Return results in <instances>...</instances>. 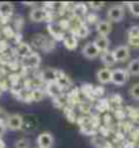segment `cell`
Returning a JSON list of instances; mask_svg holds the SVG:
<instances>
[{
    "mask_svg": "<svg viewBox=\"0 0 139 148\" xmlns=\"http://www.w3.org/2000/svg\"><path fill=\"white\" fill-rule=\"evenodd\" d=\"M38 148H39V147H38Z\"/></svg>",
    "mask_w": 139,
    "mask_h": 148,
    "instance_id": "ab89813d",
    "label": "cell"
},
{
    "mask_svg": "<svg viewBox=\"0 0 139 148\" xmlns=\"http://www.w3.org/2000/svg\"><path fill=\"white\" fill-rule=\"evenodd\" d=\"M89 8H92V10H95V11H97V10H101V8L104 7V3H99V1H91V3L88 4Z\"/></svg>",
    "mask_w": 139,
    "mask_h": 148,
    "instance_id": "4dcf8cb0",
    "label": "cell"
},
{
    "mask_svg": "<svg viewBox=\"0 0 139 148\" xmlns=\"http://www.w3.org/2000/svg\"><path fill=\"white\" fill-rule=\"evenodd\" d=\"M86 16H88V18H86V23H89V24H91V23H96V24L99 23L96 14H88Z\"/></svg>",
    "mask_w": 139,
    "mask_h": 148,
    "instance_id": "1f68e13d",
    "label": "cell"
},
{
    "mask_svg": "<svg viewBox=\"0 0 139 148\" xmlns=\"http://www.w3.org/2000/svg\"><path fill=\"white\" fill-rule=\"evenodd\" d=\"M58 78V70H54L51 67H46L45 70L41 73V79L46 84H50V82H57Z\"/></svg>",
    "mask_w": 139,
    "mask_h": 148,
    "instance_id": "4fadbf2b",
    "label": "cell"
},
{
    "mask_svg": "<svg viewBox=\"0 0 139 148\" xmlns=\"http://www.w3.org/2000/svg\"><path fill=\"white\" fill-rule=\"evenodd\" d=\"M104 88L103 86H95V89H93V94L96 96V97H99V96H103L104 94Z\"/></svg>",
    "mask_w": 139,
    "mask_h": 148,
    "instance_id": "d6a6232c",
    "label": "cell"
},
{
    "mask_svg": "<svg viewBox=\"0 0 139 148\" xmlns=\"http://www.w3.org/2000/svg\"><path fill=\"white\" fill-rule=\"evenodd\" d=\"M30 19L31 22H45V20H49V23L51 22V12L49 10H46L45 7H35L31 10L30 12Z\"/></svg>",
    "mask_w": 139,
    "mask_h": 148,
    "instance_id": "6da1fadb",
    "label": "cell"
},
{
    "mask_svg": "<svg viewBox=\"0 0 139 148\" xmlns=\"http://www.w3.org/2000/svg\"><path fill=\"white\" fill-rule=\"evenodd\" d=\"M1 32H3V34H6V36H7V38H14V36H15L14 30H12L10 26H4V27L1 28Z\"/></svg>",
    "mask_w": 139,
    "mask_h": 148,
    "instance_id": "f1b7e54d",
    "label": "cell"
},
{
    "mask_svg": "<svg viewBox=\"0 0 139 148\" xmlns=\"http://www.w3.org/2000/svg\"><path fill=\"white\" fill-rule=\"evenodd\" d=\"M6 128H7V124L3 123V121H0V137L4 136V133H6Z\"/></svg>",
    "mask_w": 139,
    "mask_h": 148,
    "instance_id": "d590c367",
    "label": "cell"
},
{
    "mask_svg": "<svg viewBox=\"0 0 139 148\" xmlns=\"http://www.w3.org/2000/svg\"><path fill=\"white\" fill-rule=\"evenodd\" d=\"M96 31L99 32V35L107 36L112 31L111 22L109 20H99V23L96 24Z\"/></svg>",
    "mask_w": 139,
    "mask_h": 148,
    "instance_id": "9a60e30c",
    "label": "cell"
},
{
    "mask_svg": "<svg viewBox=\"0 0 139 148\" xmlns=\"http://www.w3.org/2000/svg\"><path fill=\"white\" fill-rule=\"evenodd\" d=\"M14 53H15V55H18V57H20V58L23 59L24 57L30 55L31 53H34V51H33V49H31V45L24 43V42H20V43H18V45H16Z\"/></svg>",
    "mask_w": 139,
    "mask_h": 148,
    "instance_id": "8fae6325",
    "label": "cell"
},
{
    "mask_svg": "<svg viewBox=\"0 0 139 148\" xmlns=\"http://www.w3.org/2000/svg\"><path fill=\"white\" fill-rule=\"evenodd\" d=\"M47 31L57 40H64V38H65V30L62 28V26L58 22L51 20L50 23H47Z\"/></svg>",
    "mask_w": 139,
    "mask_h": 148,
    "instance_id": "7a4b0ae2",
    "label": "cell"
},
{
    "mask_svg": "<svg viewBox=\"0 0 139 148\" xmlns=\"http://www.w3.org/2000/svg\"><path fill=\"white\" fill-rule=\"evenodd\" d=\"M14 12V5L11 3H0V14L4 19L6 18H10Z\"/></svg>",
    "mask_w": 139,
    "mask_h": 148,
    "instance_id": "44dd1931",
    "label": "cell"
},
{
    "mask_svg": "<svg viewBox=\"0 0 139 148\" xmlns=\"http://www.w3.org/2000/svg\"><path fill=\"white\" fill-rule=\"evenodd\" d=\"M18 100L22 102H31L33 101V94H31V88H23L18 94Z\"/></svg>",
    "mask_w": 139,
    "mask_h": 148,
    "instance_id": "ffe728a7",
    "label": "cell"
},
{
    "mask_svg": "<svg viewBox=\"0 0 139 148\" xmlns=\"http://www.w3.org/2000/svg\"><path fill=\"white\" fill-rule=\"evenodd\" d=\"M64 46L68 49V50H74L78 45V40H77V36L69 32V34H65V38H64Z\"/></svg>",
    "mask_w": 139,
    "mask_h": 148,
    "instance_id": "ac0fdd59",
    "label": "cell"
},
{
    "mask_svg": "<svg viewBox=\"0 0 139 148\" xmlns=\"http://www.w3.org/2000/svg\"><path fill=\"white\" fill-rule=\"evenodd\" d=\"M37 144L39 148H51L54 144V137L50 132H42L37 137Z\"/></svg>",
    "mask_w": 139,
    "mask_h": 148,
    "instance_id": "8992f818",
    "label": "cell"
},
{
    "mask_svg": "<svg viewBox=\"0 0 139 148\" xmlns=\"http://www.w3.org/2000/svg\"><path fill=\"white\" fill-rule=\"evenodd\" d=\"M123 147L124 148H134V141H124Z\"/></svg>",
    "mask_w": 139,
    "mask_h": 148,
    "instance_id": "8d00e7d4",
    "label": "cell"
},
{
    "mask_svg": "<svg viewBox=\"0 0 139 148\" xmlns=\"http://www.w3.org/2000/svg\"><path fill=\"white\" fill-rule=\"evenodd\" d=\"M31 94H33V101H42L43 97H45V94H46V92H45L42 88L35 86V88L31 89Z\"/></svg>",
    "mask_w": 139,
    "mask_h": 148,
    "instance_id": "cb8c5ba5",
    "label": "cell"
},
{
    "mask_svg": "<svg viewBox=\"0 0 139 148\" xmlns=\"http://www.w3.org/2000/svg\"><path fill=\"white\" fill-rule=\"evenodd\" d=\"M96 78L100 84H108L112 82V70L108 67H103L96 73Z\"/></svg>",
    "mask_w": 139,
    "mask_h": 148,
    "instance_id": "5bb4252c",
    "label": "cell"
},
{
    "mask_svg": "<svg viewBox=\"0 0 139 148\" xmlns=\"http://www.w3.org/2000/svg\"><path fill=\"white\" fill-rule=\"evenodd\" d=\"M127 71L130 75H139V58L132 59L131 62L128 63Z\"/></svg>",
    "mask_w": 139,
    "mask_h": 148,
    "instance_id": "603a6c76",
    "label": "cell"
},
{
    "mask_svg": "<svg viewBox=\"0 0 139 148\" xmlns=\"http://www.w3.org/2000/svg\"><path fill=\"white\" fill-rule=\"evenodd\" d=\"M109 22H122L124 18V8L122 5H112L107 12Z\"/></svg>",
    "mask_w": 139,
    "mask_h": 148,
    "instance_id": "52a82bcc",
    "label": "cell"
},
{
    "mask_svg": "<svg viewBox=\"0 0 139 148\" xmlns=\"http://www.w3.org/2000/svg\"><path fill=\"white\" fill-rule=\"evenodd\" d=\"M8 117H10V114H7V112H6V110L0 108V121H3V123H7Z\"/></svg>",
    "mask_w": 139,
    "mask_h": 148,
    "instance_id": "e575fe53",
    "label": "cell"
},
{
    "mask_svg": "<svg viewBox=\"0 0 139 148\" xmlns=\"http://www.w3.org/2000/svg\"><path fill=\"white\" fill-rule=\"evenodd\" d=\"M113 55L116 58V62H124L130 57V49H128V46H124V45L118 46L113 50Z\"/></svg>",
    "mask_w": 139,
    "mask_h": 148,
    "instance_id": "9c48e42d",
    "label": "cell"
},
{
    "mask_svg": "<svg viewBox=\"0 0 139 148\" xmlns=\"http://www.w3.org/2000/svg\"><path fill=\"white\" fill-rule=\"evenodd\" d=\"M8 50V42L7 40H0V54H4Z\"/></svg>",
    "mask_w": 139,
    "mask_h": 148,
    "instance_id": "836d02e7",
    "label": "cell"
},
{
    "mask_svg": "<svg viewBox=\"0 0 139 148\" xmlns=\"http://www.w3.org/2000/svg\"><path fill=\"white\" fill-rule=\"evenodd\" d=\"M100 59L101 62H103V65L104 66H107L109 69L111 66H113L116 63V58L115 55H113V51H104V53H101L100 54Z\"/></svg>",
    "mask_w": 139,
    "mask_h": 148,
    "instance_id": "e0dca14e",
    "label": "cell"
},
{
    "mask_svg": "<svg viewBox=\"0 0 139 148\" xmlns=\"http://www.w3.org/2000/svg\"><path fill=\"white\" fill-rule=\"evenodd\" d=\"M128 40H139V26H132L128 30Z\"/></svg>",
    "mask_w": 139,
    "mask_h": 148,
    "instance_id": "484cf974",
    "label": "cell"
},
{
    "mask_svg": "<svg viewBox=\"0 0 139 148\" xmlns=\"http://www.w3.org/2000/svg\"><path fill=\"white\" fill-rule=\"evenodd\" d=\"M57 84L61 86L62 89H66V88H69L72 85V81H70L69 77H66L65 74L62 73V71H58V78H57Z\"/></svg>",
    "mask_w": 139,
    "mask_h": 148,
    "instance_id": "7402d4cb",
    "label": "cell"
},
{
    "mask_svg": "<svg viewBox=\"0 0 139 148\" xmlns=\"http://www.w3.org/2000/svg\"><path fill=\"white\" fill-rule=\"evenodd\" d=\"M128 8L134 16H139V1H134V3H128Z\"/></svg>",
    "mask_w": 139,
    "mask_h": 148,
    "instance_id": "83f0119b",
    "label": "cell"
},
{
    "mask_svg": "<svg viewBox=\"0 0 139 148\" xmlns=\"http://www.w3.org/2000/svg\"><path fill=\"white\" fill-rule=\"evenodd\" d=\"M130 96H131L134 100H139V82L138 84H134V85L130 88Z\"/></svg>",
    "mask_w": 139,
    "mask_h": 148,
    "instance_id": "4316f807",
    "label": "cell"
},
{
    "mask_svg": "<svg viewBox=\"0 0 139 148\" xmlns=\"http://www.w3.org/2000/svg\"><path fill=\"white\" fill-rule=\"evenodd\" d=\"M95 46L99 49L100 53H104V51H108V47H109V39L108 36H103V35H97L93 40Z\"/></svg>",
    "mask_w": 139,
    "mask_h": 148,
    "instance_id": "2e32d148",
    "label": "cell"
},
{
    "mask_svg": "<svg viewBox=\"0 0 139 148\" xmlns=\"http://www.w3.org/2000/svg\"><path fill=\"white\" fill-rule=\"evenodd\" d=\"M41 65V55L38 53H31L22 59V67L24 69H37Z\"/></svg>",
    "mask_w": 139,
    "mask_h": 148,
    "instance_id": "277c9868",
    "label": "cell"
},
{
    "mask_svg": "<svg viewBox=\"0 0 139 148\" xmlns=\"http://www.w3.org/2000/svg\"><path fill=\"white\" fill-rule=\"evenodd\" d=\"M6 124H7V128L11 129V131H19V129L23 128L24 120L20 114L15 113V114H10V117H8V120Z\"/></svg>",
    "mask_w": 139,
    "mask_h": 148,
    "instance_id": "5b68a950",
    "label": "cell"
},
{
    "mask_svg": "<svg viewBox=\"0 0 139 148\" xmlns=\"http://www.w3.org/2000/svg\"><path fill=\"white\" fill-rule=\"evenodd\" d=\"M100 54L101 53L99 51V49L95 46V43L93 42L86 43V45L82 47V55L88 59H95V58H97Z\"/></svg>",
    "mask_w": 139,
    "mask_h": 148,
    "instance_id": "ba28073f",
    "label": "cell"
},
{
    "mask_svg": "<svg viewBox=\"0 0 139 148\" xmlns=\"http://www.w3.org/2000/svg\"><path fill=\"white\" fill-rule=\"evenodd\" d=\"M0 62L3 65H8V66H14L15 63V58L10 55L8 53H4V54H0Z\"/></svg>",
    "mask_w": 139,
    "mask_h": 148,
    "instance_id": "d4e9b609",
    "label": "cell"
},
{
    "mask_svg": "<svg viewBox=\"0 0 139 148\" xmlns=\"http://www.w3.org/2000/svg\"><path fill=\"white\" fill-rule=\"evenodd\" d=\"M0 94H1V89H0Z\"/></svg>",
    "mask_w": 139,
    "mask_h": 148,
    "instance_id": "f35d334b",
    "label": "cell"
},
{
    "mask_svg": "<svg viewBox=\"0 0 139 148\" xmlns=\"http://www.w3.org/2000/svg\"><path fill=\"white\" fill-rule=\"evenodd\" d=\"M45 92H46V94L50 96L51 98H58L62 96L64 89L58 85L57 82H50V84H46V90H45Z\"/></svg>",
    "mask_w": 139,
    "mask_h": 148,
    "instance_id": "30bf717a",
    "label": "cell"
},
{
    "mask_svg": "<svg viewBox=\"0 0 139 148\" xmlns=\"http://www.w3.org/2000/svg\"><path fill=\"white\" fill-rule=\"evenodd\" d=\"M72 12H73L74 16L77 18H82V16L88 15V5L84 3H78V4H74L72 7Z\"/></svg>",
    "mask_w": 139,
    "mask_h": 148,
    "instance_id": "d6986e66",
    "label": "cell"
},
{
    "mask_svg": "<svg viewBox=\"0 0 139 148\" xmlns=\"http://www.w3.org/2000/svg\"><path fill=\"white\" fill-rule=\"evenodd\" d=\"M128 77H130V74H128L127 69H115V70H112V84H115L118 86L124 85L128 81Z\"/></svg>",
    "mask_w": 139,
    "mask_h": 148,
    "instance_id": "3957f363",
    "label": "cell"
},
{
    "mask_svg": "<svg viewBox=\"0 0 139 148\" xmlns=\"http://www.w3.org/2000/svg\"><path fill=\"white\" fill-rule=\"evenodd\" d=\"M72 34H74L77 38H86V36L89 35L88 24L85 23V22H81V20H80V22L74 26L73 30H72Z\"/></svg>",
    "mask_w": 139,
    "mask_h": 148,
    "instance_id": "7c38bea8",
    "label": "cell"
},
{
    "mask_svg": "<svg viewBox=\"0 0 139 148\" xmlns=\"http://www.w3.org/2000/svg\"><path fill=\"white\" fill-rule=\"evenodd\" d=\"M1 20H4V18L1 16V14H0V22H1Z\"/></svg>",
    "mask_w": 139,
    "mask_h": 148,
    "instance_id": "74e56055",
    "label": "cell"
},
{
    "mask_svg": "<svg viewBox=\"0 0 139 148\" xmlns=\"http://www.w3.org/2000/svg\"><path fill=\"white\" fill-rule=\"evenodd\" d=\"M28 145H30L28 140H26V139H19V140L16 141L15 148H28Z\"/></svg>",
    "mask_w": 139,
    "mask_h": 148,
    "instance_id": "f546056e",
    "label": "cell"
}]
</instances>
